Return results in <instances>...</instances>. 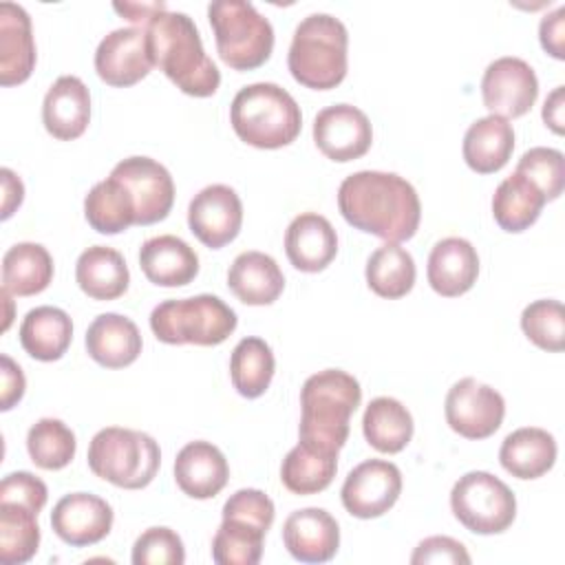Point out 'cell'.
Returning a JSON list of instances; mask_svg holds the SVG:
<instances>
[{"label":"cell","mask_w":565,"mask_h":565,"mask_svg":"<svg viewBox=\"0 0 565 565\" xmlns=\"http://www.w3.org/2000/svg\"><path fill=\"white\" fill-rule=\"evenodd\" d=\"M110 177L119 179L135 201V225H152L163 221L174 203V183L166 166L150 157L121 159Z\"/></svg>","instance_id":"13"},{"label":"cell","mask_w":565,"mask_h":565,"mask_svg":"<svg viewBox=\"0 0 565 565\" xmlns=\"http://www.w3.org/2000/svg\"><path fill=\"white\" fill-rule=\"evenodd\" d=\"M26 380L22 369L7 355H0V411H11L24 395Z\"/></svg>","instance_id":"46"},{"label":"cell","mask_w":565,"mask_h":565,"mask_svg":"<svg viewBox=\"0 0 565 565\" xmlns=\"http://www.w3.org/2000/svg\"><path fill=\"white\" fill-rule=\"evenodd\" d=\"M413 565H428V563H470V554L463 547L461 541L452 539V536H428L424 539L413 556H411Z\"/></svg>","instance_id":"45"},{"label":"cell","mask_w":565,"mask_h":565,"mask_svg":"<svg viewBox=\"0 0 565 565\" xmlns=\"http://www.w3.org/2000/svg\"><path fill=\"white\" fill-rule=\"evenodd\" d=\"M90 121V93L75 75H62L46 90L42 102V124L60 141L84 135Z\"/></svg>","instance_id":"19"},{"label":"cell","mask_w":565,"mask_h":565,"mask_svg":"<svg viewBox=\"0 0 565 565\" xmlns=\"http://www.w3.org/2000/svg\"><path fill=\"white\" fill-rule=\"evenodd\" d=\"M313 141L327 159L347 163L369 152L373 128L369 117L358 106L333 104L316 115Z\"/></svg>","instance_id":"15"},{"label":"cell","mask_w":565,"mask_h":565,"mask_svg":"<svg viewBox=\"0 0 565 565\" xmlns=\"http://www.w3.org/2000/svg\"><path fill=\"white\" fill-rule=\"evenodd\" d=\"M139 267L152 285L183 287L196 278L199 256L183 238L161 234L141 245Z\"/></svg>","instance_id":"24"},{"label":"cell","mask_w":565,"mask_h":565,"mask_svg":"<svg viewBox=\"0 0 565 565\" xmlns=\"http://www.w3.org/2000/svg\"><path fill=\"white\" fill-rule=\"evenodd\" d=\"M35 68V42L31 18L15 2L0 4V84L15 86Z\"/></svg>","instance_id":"23"},{"label":"cell","mask_w":565,"mask_h":565,"mask_svg":"<svg viewBox=\"0 0 565 565\" xmlns=\"http://www.w3.org/2000/svg\"><path fill=\"white\" fill-rule=\"evenodd\" d=\"M481 97L490 115L503 119L523 117L539 97L536 73L521 57H499L483 71Z\"/></svg>","instance_id":"11"},{"label":"cell","mask_w":565,"mask_h":565,"mask_svg":"<svg viewBox=\"0 0 565 565\" xmlns=\"http://www.w3.org/2000/svg\"><path fill=\"white\" fill-rule=\"evenodd\" d=\"M152 64L185 95L210 97L221 84L216 64L207 57L194 20L181 11H159L146 24Z\"/></svg>","instance_id":"2"},{"label":"cell","mask_w":565,"mask_h":565,"mask_svg":"<svg viewBox=\"0 0 565 565\" xmlns=\"http://www.w3.org/2000/svg\"><path fill=\"white\" fill-rule=\"evenodd\" d=\"M46 483L26 470L11 472L0 483V503H20L40 514V510L46 505Z\"/></svg>","instance_id":"44"},{"label":"cell","mask_w":565,"mask_h":565,"mask_svg":"<svg viewBox=\"0 0 565 565\" xmlns=\"http://www.w3.org/2000/svg\"><path fill=\"white\" fill-rule=\"evenodd\" d=\"M227 287L241 302L263 307L278 300L285 289V276L269 254L252 249L232 260L227 269Z\"/></svg>","instance_id":"26"},{"label":"cell","mask_w":565,"mask_h":565,"mask_svg":"<svg viewBox=\"0 0 565 565\" xmlns=\"http://www.w3.org/2000/svg\"><path fill=\"white\" fill-rule=\"evenodd\" d=\"M565 7H556L552 13L543 15L539 24V40L545 53L556 60H565Z\"/></svg>","instance_id":"47"},{"label":"cell","mask_w":565,"mask_h":565,"mask_svg":"<svg viewBox=\"0 0 565 565\" xmlns=\"http://www.w3.org/2000/svg\"><path fill=\"white\" fill-rule=\"evenodd\" d=\"M221 60L234 71L263 66L274 51L271 22L245 0H214L207 7Z\"/></svg>","instance_id":"8"},{"label":"cell","mask_w":565,"mask_h":565,"mask_svg":"<svg viewBox=\"0 0 565 565\" xmlns=\"http://www.w3.org/2000/svg\"><path fill=\"white\" fill-rule=\"evenodd\" d=\"M514 172L527 177L543 192L545 201H554L563 192L565 159H563V152L556 148H545V146L530 148L519 159Z\"/></svg>","instance_id":"42"},{"label":"cell","mask_w":565,"mask_h":565,"mask_svg":"<svg viewBox=\"0 0 565 565\" xmlns=\"http://www.w3.org/2000/svg\"><path fill=\"white\" fill-rule=\"evenodd\" d=\"M73 340V322L71 316L51 305L35 307L26 311L22 324H20V344L22 349L40 360V362H53L60 360Z\"/></svg>","instance_id":"30"},{"label":"cell","mask_w":565,"mask_h":565,"mask_svg":"<svg viewBox=\"0 0 565 565\" xmlns=\"http://www.w3.org/2000/svg\"><path fill=\"white\" fill-rule=\"evenodd\" d=\"M267 530L249 519L223 516L214 539L212 558L218 565H256L263 556Z\"/></svg>","instance_id":"38"},{"label":"cell","mask_w":565,"mask_h":565,"mask_svg":"<svg viewBox=\"0 0 565 565\" xmlns=\"http://www.w3.org/2000/svg\"><path fill=\"white\" fill-rule=\"evenodd\" d=\"M399 492V468L386 459H366L347 475L340 499L351 516L377 519L395 505Z\"/></svg>","instance_id":"12"},{"label":"cell","mask_w":565,"mask_h":565,"mask_svg":"<svg viewBox=\"0 0 565 565\" xmlns=\"http://www.w3.org/2000/svg\"><path fill=\"white\" fill-rule=\"evenodd\" d=\"M53 280V258L40 243H15L2 256V287L11 296H35Z\"/></svg>","instance_id":"32"},{"label":"cell","mask_w":565,"mask_h":565,"mask_svg":"<svg viewBox=\"0 0 565 565\" xmlns=\"http://www.w3.org/2000/svg\"><path fill=\"white\" fill-rule=\"evenodd\" d=\"M413 415L395 397H375L369 402L362 417V433L380 452L395 455L413 439Z\"/></svg>","instance_id":"34"},{"label":"cell","mask_w":565,"mask_h":565,"mask_svg":"<svg viewBox=\"0 0 565 565\" xmlns=\"http://www.w3.org/2000/svg\"><path fill=\"white\" fill-rule=\"evenodd\" d=\"M338 470V452L298 441L282 459L280 481L294 494H318L331 486Z\"/></svg>","instance_id":"31"},{"label":"cell","mask_w":565,"mask_h":565,"mask_svg":"<svg viewBox=\"0 0 565 565\" xmlns=\"http://www.w3.org/2000/svg\"><path fill=\"white\" fill-rule=\"evenodd\" d=\"M338 207L349 225L386 243L413 238L422 218L415 188L404 177L380 170L349 174L338 188Z\"/></svg>","instance_id":"1"},{"label":"cell","mask_w":565,"mask_h":565,"mask_svg":"<svg viewBox=\"0 0 565 565\" xmlns=\"http://www.w3.org/2000/svg\"><path fill=\"white\" fill-rule=\"evenodd\" d=\"M415 260L399 243L380 245L366 260V285L388 300L406 296L415 285Z\"/></svg>","instance_id":"37"},{"label":"cell","mask_w":565,"mask_h":565,"mask_svg":"<svg viewBox=\"0 0 565 565\" xmlns=\"http://www.w3.org/2000/svg\"><path fill=\"white\" fill-rule=\"evenodd\" d=\"M285 252L298 271L316 274L335 258L338 234L322 214L302 212L287 225Z\"/></svg>","instance_id":"20"},{"label":"cell","mask_w":565,"mask_h":565,"mask_svg":"<svg viewBox=\"0 0 565 565\" xmlns=\"http://www.w3.org/2000/svg\"><path fill=\"white\" fill-rule=\"evenodd\" d=\"M113 516V508L106 499L90 492H71L55 503L51 527L64 543L86 547L108 536Z\"/></svg>","instance_id":"17"},{"label":"cell","mask_w":565,"mask_h":565,"mask_svg":"<svg viewBox=\"0 0 565 565\" xmlns=\"http://www.w3.org/2000/svg\"><path fill=\"white\" fill-rule=\"evenodd\" d=\"M282 543L300 563H327L340 547V527L327 510L302 508L285 519Z\"/></svg>","instance_id":"18"},{"label":"cell","mask_w":565,"mask_h":565,"mask_svg":"<svg viewBox=\"0 0 565 565\" xmlns=\"http://www.w3.org/2000/svg\"><path fill=\"white\" fill-rule=\"evenodd\" d=\"M26 450L38 468L62 470L75 457V433L62 419L42 417L26 433Z\"/></svg>","instance_id":"40"},{"label":"cell","mask_w":565,"mask_h":565,"mask_svg":"<svg viewBox=\"0 0 565 565\" xmlns=\"http://www.w3.org/2000/svg\"><path fill=\"white\" fill-rule=\"evenodd\" d=\"M276 360L271 347L256 335L243 338L230 355V377L238 395L247 399L260 397L274 377Z\"/></svg>","instance_id":"36"},{"label":"cell","mask_w":565,"mask_h":565,"mask_svg":"<svg viewBox=\"0 0 565 565\" xmlns=\"http://www.w3.org/2000/svg\"><path fill=\"white\" fill-rule=\"evenodd\" d=\"M448 426L466 439H486L494 435L505 415L501 393L475 377L455 382L444 404Z\"/></svg>","instance_id":"10"},{"label":"cell","mask_w":565,"mask_h":565,"mask_svg":"<svg viewBox=\"0 0 565 565\" xmlns=\"http://www.w3.org/2000/svg\"><path fill=\"white\" fill-rule=\"evenodd\" d=\"M38 545V512L20 503H0V561L22 565L35 556Z\"/></svg>","instance_id":"39"},{"label":"cell","mask_w":565,"mask_h":565,"mask_svg":"<svg viewBox=\"0 0 565 565\" xmlns=\"http://www.w3.org/2000/svg\"><path fill=\"white\" fill-rule=\"evenodd\" d=\"M86 459L99 479L124 490H141L157 477L161 450L148 433L108 426L95 433Z\"/></svg>","instance_id":"6"},{"label":"cell","mask_w":565,"mask_h":565,"mask_svg":"<svg viewBox=\"0 0 565 565\" xmlns=\"http://www.w3.org/2000/svg\"><path fill=\"white\" fill-rule=\"evenodd\" d=\"M230 121L241 141L254 148L276 150L296 141L302 128V113L282 86L256 82L234 95Z\"/></svg>","instance_id":"4"},{"label":"cell","mask_w":565,"mask_h":565,"mask_svg":"<svg viewBox=\"0 0 565 565\" xmlns=\"http://www.w3.org/2000/svg\"><path fill=\"white\" fill-rule=\"evenodd\" d=\"M88 355L106 369H124L141 353V333L137 324L121 313H102L86 329Z\"/></svg>","instance_id":"25"},{"label":"cell","mask_w":565,"mask_h":565,"mask_svg":"<svg viewBox=\"0 0 565 565\" xmlns=\"http://www.w3.org/2000/svg\"><path fill=\"white\" fill-rule=\"evenodd\" d=\"M113 9H115L117 13H121L126 20H130V22H135V24L143 26V24H146L154 13H159V11L168 9V7H166V2H150V4H139V2H115V4H113Z\"/></svg>","instance_id":"50"},{"label":"cell","mask_w":565,"mask_h":565,"mask_svg":"<svg viewBox=\"0 0 565 565\" xmlns=\"http://www.w3.org/2000/svg\"><path fill=\"white\" fill-rule=\"evenodd\" d=\"M360 402V382L347 371L324 369L313 373L300 391V441L340 452L349 437L351 415Z\"/></svg>","instance_id":"3"},{"label":"cell","mask_w":565,"mask_h":565,"mask_svg":"<svg viewBox=\"0 0 565 565\" xmlns=\"http://www.w3.org/2000/svg\"><path fill=\"white\" fill-rule=\"evenodd\" d=\"M428 285L444 298H457L472 289L479 276V254L470 241L448 236L435 243L426 267Z\"/></svg>","instance_id":"21"},{"label":"cell","mask_w":565,"mask_h":565,"mask_svg":"<svg viewBox=\"0 0 565 565\" xmlns=\"http://www.w3.org/2000/svg\"><path fill=\"white\" fill-rule=\"evenodd\" d=\"M230 479L225 455L210 441L185 444L174 459V481L192 499L216 497Z\"/></svg>","instance_id":"22"},{"label":"cell","mask_w":565,"mask_h":565,"mask_svg":"<svg viewBox=\"0 0 565 565\" xmlns=\"http://www.w3.org/2000/svg\"><path fill=\"white\" fill-rule=\"evenodd\" d=\"M521 329L543 351L558 353L565 347V309L558 300L530 302L521 313Z\"/></svg>","instance_id":"41"},{"label":"cell","mask_w":565,"mask_h":565,"mask_svg":"<svg viewBox=\"0 0 565 565\" xmlns=\"http://www.w3.org/2000/svg\"><path fill=\"white\" fill-rule=\"evenodd\" d=\"M450 510L475 534H501L516 516V499L499 477L486 470H472L455 481Z\"/></svg>","instance_id":"9"},{"label":"cell","mask_w":565,"mask_h":565,"mask_svg":"<svg viewBox=\"0 0 565 565\" xmlns=\"http://www.w3.org/2000/svg\"><path fill=\"white\" fill-rule=\"evenodd\" d=\"M556 452L558 448L552 433L536 426H525L516 428L503 439L499 461L503 470L516 479H539L552 470Z\"/></svg>","instance_id":"28"},{"label":"cell","mask_w":565,"mask_h":565,"mask_svg":"<svg viewBox=\"0 0 565 565\" xmlns=\"http://www.w3.org/2000/svg\"><path fill=\"white\" fill-rule=\"evenodd\" d=\"M236 324V311L212 294L163 300L150 313V329L166 344L216 347L234 333Z\"/></svg>","instance_id":"7"},{"label":"cell","mask_w":565,"mask_h":565,"mask_svg":"<svg viewBox=\"0 0 565 565\" xmlns=\"http://www.w3.org/2000/svg\"><path fill=\"white\" fill-rule=\"evenodd\" d=\"M152 66L143 26L115 29L97 44L95 71L108 86H132L141 82Z\"/></svg>","instance_id":"16"},{"label":"cell","mask_w":565,"mask_h":565,"mask_svg":"<svg viewBox=\"0 0 565 565\" xmlns=\"http://www.w3.org/2000/svg\"><path fill=\"white\" fill-rule=\"evenodd\" d=\"M545 203L543 192L527 177L512 172L494 190L492 216L501 230L519 234L536 223Z\"/></svg>","instance_id":"33"},{"label":"cell","mask_w":565,"mask_h":565,"mask_svg":"<svg viewBox=\"0 0 565 565\" xmlns=\"http://www.w3.org/2000/svg\"><path fill=\"white\" fill-rule=\"evenodd\" d=\"M84 216L95 232L119 234L135 225L137 212L132 194L119 179L106 177L88 190L84 199Z\"/></svg>","instance_id":"35"},{"label":"cell","mask_w":565,"mask_h":565,"mask_svg":"<svg viewBox=\"0 0 565 565\" xmlns=\"http://www.w3.org/2000/svg\"><path fill=\"white\" fill-rule=\"evenodd\" d=\"M563 113H565V86H556L543 104V121L556 135H563V130H565Z\"/></svg>","instance_id":"49"},{"label":"cell","mask_w":565,"mask_h":565,"mask_svg":"<svg viewBox=\"0 0 565 565\" xmlns=\"http://www.w3.org/2000/svg\"><path fill=\"white\" fill-rule=\"evenodd\" d=\"M130 558L135 565H181L185 547L174 530L157 525L137 536Z\"/></svg>","instance_id":"43"},{"label":"cell","mask_w":565,"mask_h":565,"mask_svg":"<svg viewBox=\"0 0 565 565\" xmlns=\"http://www.w3.org/2000/svg\"><path fill=\"white\" fill-rule=\"evenodd\" d=\"M75 280L93 300H115L126 294L130 271L124 256L106 245L84 249L75 263Z\"/></svg>","instance_id":"29"},{"label":"cell","mask_w":565,"mask_h":565,"mask_svg":"<svg viewBox=\"0 0 565 565\" xmlns=\"http://www.w3.org/2000/svg\"><path fill=\"white\" fill-rule=\"evenodd\" d=\"M0 177H2V214L0 216L2 221H7L15 212V207H20L24 199V185L20 177L9 168H2Z\"/></svg>","instance_id":"48"},{"label":"cell","mask_w":565,"mask_h":565,"mask_svg":"<svg viewBox=\"0 0 565 565\" xmlns=\"http://www.w3.org/2000/svg\"><path fill=\"white\" fill-rule=\"evenodd\" d=\"M347 26L329 13H311L294 31L287 66L291 77L313 90L335 88L347 77Z\"/></svg>","instance_id":"5"},{"label":"cell","mask_w":565,"mask_h":565,"mask_svg":"<svg viewBox=\"0 0 565 565\" xmlns=\"http://www.w3.org/2000/svg\"><path fill=\"white\" fill-rule=\"evenodd\" d=\"M514 130L503 117L488 115L472 121L463 135V161L479 174L499 172L512 157Z\"/></svg>","instance_id":"27"},{"label":"cell","mask_w":565,"mask_h":565,"mask_svg":"<svg viewBox=\"0 0 565 565\" xmlns=\"http://www.w3.org/2000/svg\"><path fill=\"white\" fill-rule=\"evenodd\" d=\"M190 232L210 249L232 243L243 225V203L234 188L223 183L205 185L188 205Z\"/></svg>","instance_id":"14"}]
</instances>
